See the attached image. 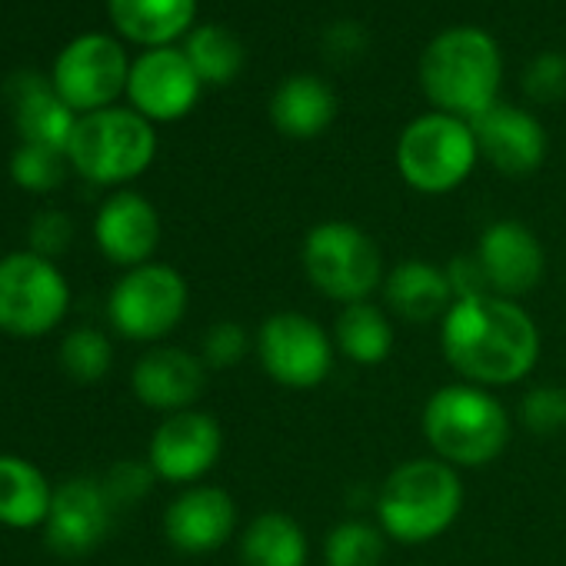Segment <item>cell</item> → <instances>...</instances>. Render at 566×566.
Here are the masks:
<instances>
[{"mask_svg": "<svg viewBox=\"0 0 566 566\" xmlns=\"http://www.w3.org/2000/svg\"><path fill=\"white\" fill-rule=\"evenodd\" d=\"M447 364L476 387H510L533 374L539 360V327L520 301L496 294L453 301L440 321Z\"/></svg>", "mask_w": 566, "mask_h": 566, "instance_id": "6da1fadb", "label": "cell"}, {"mask_svg": "<svg viewBox=\"0 0 566 566\" xmlns=\"http://www.w3.org/2000/svg\"><path fill=\"white\" fill-rule=\"evenodd\" d=\"M503 57L496 41L480 28H450L437 34L420 57L423 97L450 117L473 120L496 104Z\"/></svg>", "mask_w": 566, "mask_h": 566, "instance_id": "7a4b0ae2", "label": "cell"}, {"mask_svg": "<svg viewBox=\"0 0 566 566\" xmlns=\"http://www.w3.org/2000/svg\"><path fill=\"white\" fill-rule=\"evenodd\" d=\"M463 510L460 470L437 460L417 457L387 473L377 490V526L387 539L420 546L443 536Z\"/></svg>", "mask_w": 566, "mask_h": 566, "instance_id": "3957f363", "label": "cell"}, {"mask_svg": "<svg viewBox=\"0 0 566 566\" xmlns=\"http://www.w3.org/2000/svg\"><path fill=\"white\" fill-rule=\"evenodd\" d=\"M423 437L437 460L473 470L503 457L510 443V413L493 390L476 384H447L427 403L420 417Z\"/></svg>", "mask_w": 566, "mask_h": 566, "instance_id": "277c9868", "label": "cell"}, {"mask_svg": "<svg viewBox=\"0 0 566 566\" xmlns=\"http://www.w3.org/2000/svg\"><path fill=\"white\" fill-rule=\"evenodd\" d=\"M301 263L314 291L340 307L370 301L387 276L377 240L347 220H324L311 227L301 247Z\"/></svg>", "mask_w": 566, "mask_h": 566, "instance_id": "5b68a950", "label": "cell"}, {"mask_svg": "<svg viewBox=\"0 0 566 566\" xmlns=\"http://www.w3.org/2000/svg\"><path fill=\"white\" fill-rule=\"evenodd\" d=\"M480 147L470 120L430 111L403 127L397 140V170L417 193H450L476 167Z\"/></svg>", "mask_w": 566, "mask_h": 566, "instance_id": "8992f818", "label": "cell"}, {"mask_svg": "<svg viewBox=\"0 0 566 566\" xmlns=\"http://www.w3.org/2000/svg\"><path fill=\"white\" fill-rule=\"evenodd\" d=\"M157 154V134L137 111H94L74 127L67 157L91 184H124L150 167Z\"/></svg>", "mask_w": 566, "mask_h": 566, "instance_id": "52a82bcc", "label": "cell"}, {"mask_svg": "<svg viewBox=\"0 0 566 566\" xmlns=\"http://www.w3.org/2000/svg\"><path fill=\"white\" fill-rule=\"evenodd\" d=\"M253 354L273 384L287 390H314L331 377L337 347L314 317L280 311L256 327Z\"/></svg>", "mask_w": 566, "mask_h": 566, "instance_id": "ba28073f", "label": "cell"}, {"mask_svg": "<svg viewBox=\"0 0 566 566\" xmlns=\"http://www.w3.org/2000/svg\"><path fill=\"white\" fill-rule=\"evenodd\" d=\"M71 307V287L61 270L28 250L0 260V331L11 337H41L54 331Z\"/></svg>", "mask_w": 566, "mask_h": 566, "instance_id": "9c48e42d", "label": "cell"}, {"mask_svg": "<svg viewBox=\"0 0 566 566\" xmlns=\"http://www.w3.org/2000/svg\"><path fill=\"white\" fill-rule=\"evenodd\" d=\"M190 304L187 280L170 263H144L127 270L111 291L107 314L127 340H160L184 321Z\"/></svg>", "mask_w": 566, "mask_h": 566, "instance_id": "30bf717a", "label": "cell"}, {"mask_svg": "<svg viewBox=\"0 0 566 566\" xmlns=\"http://www.w3.org/2000/svg\"><path fill=\"white\" fill-rule=\"evenodd\" d=\"M130 81V64L114 38H77L54 67V91L71 111H107Z\"/></svg>", "mask_w": 566, "mask_h": 566, "instance_id": "8fae6325", "label": "cell"}, {"mask_svg": "<svg viewBox=\"0 0 566 566\" xmlns=\"http://www.w3.org/2000/svg\"><path fill=\"white\" fill-rule=\"evenodd\" d=\"M223 450L220 423L203 410H180L170 413L150 437L147 463L154 467L157 480L167 483H197L207 476Z\"/></svg>", "mask_w": 566, "mask_h": 566, "instance_id": "7c38bea8", "label": "cell"}, {"mask_svg": "<svg viewBox=\"0 0 566 566\" xmlns=\"http://www.w3.org/2000/svg\"><path fill=\"white\" fill-rule=\"evenodd\" d=\"M473 256L483 266L490 294L506 301H520L530 291H536V283L546 273L543 243L520 220H493L480 233Z\"/></svg>", "mask_w": 566, "mask_h": 566, "instance_id": "4fadbf2b", "label": "cell"}, {"mask_svg": "<svg viewBox=\"0 0 566 566\" xmlns=\"http://www.w3.org/2000/svg\"><path fill=\"white\" fill-rule=\"evenodd\" d=\"M200 77L184 51L177 48H150L134 67L127 81L130 104L147 120H180L193 111L200 97Z\"/></svg>", "mask_w": 566, "mask_h": 566, "instance_id": "5bb4252c", "label": "cell"}, {"mask_svg": "<svg viewBox=\"0 0 566 566\" xmlns=\"http://www.w3.org/2000/svg\"><path fill=\"white\" fill-rule=\"evenodd\" d=\"M114 503L104 483L74 476L54 490L51 516H48V546L61 556H84L101 546L114 523Z\"/></svg>", "mask_w": 566, "mask_h": 566, "instance_id": "9a60e30c", "label": "cell"}, {"mask_svg": "<svg viewBox=\"0 0 566 566\" xmlns=\"http://www.w3.org/2000/svg\"><path fill=\"white\" fill-rule=\"evenodd\" d=\"M470 127H473L480 157H486L490 167H496L506 177H526L546 157V130L523 107L496 101L490 111L473 117Z\"/></svg>", "mask_w": 566, "mask_h": 566, "instance_id": "2e32d148", "label": "cell"}, {"mask_svg": "<svg viewBox=\"0 0 566 566\" xmlns=\"http://www.w3.org/2000/svg\"><path fill=\"white\" fill-rule=\"evenodd\" d=\"M164 533L180 553H213L237 533V503L220 486H187L167 506Z\"/></svg>", "mask_w": 566, "mask_h": 566, "instance_id": "e0dca14e", "label": "cell"}, {"mask_svg": "<svg viewBox=\"0 0 566 566\" xmlns=\"http://www.w3.org/2000/svg\"><path fill=\"white\" fill-rule=\"evenodd\" d=\"M130 384L144 407L170 417L200 400L207 387V364L180 347H154L137 360Z\"/></svg>", "mask_w": 566, "mask_h": 566, "instance_id": "ac0fdd59", "label": "cell"}, {"mask_svg": "<svg viewBox=\"0 0 566 566\" xmlns=\"http://www.w3.org/2000/svg\"><path fill=\"white\" fill-rule=\"evenodd\" d=\"M94 233L107 260L134 270V266L150 263L160 243V217L147 197L134 190H120L101 207Z\"/></svg>", "mask_w": 566, "mask_h": 566, "instance_id": "d6986e66", "label": "cell"}, {"mask_svg": "<svg viewBox=\"0 0 566 566\" xmlns=\"http://www.w3.org/2000/svg\"><path fill=\"white\" fill-rule=\"evenodd\" d=\"M384 297L387 307L407 321V324H430L443 321L453 307V287L447 280V270L430 260H400L384 276Z\"/></svg>", "mask_w": 566, "mask_h": 566, "instance_id": "ffe728a7", "label": "cell"}, {"mask_svg": "<svg viewBox=\"0 0 566 566\" xmlns=\"http://www.w3.org/2000/svg\"><path fill=\"white\" fill-rule=\"evenodd\" d=\"M337 117L334 87L317 74H294L283 81L270 97V120L291 140L321 137Z\"/></svg>", "mask_w": 566, "mask_h": 566, "instance_id": "44dd1931", "label": "cell"}, {"mask_svg": "<svg viewBox=\"0 0 566 566\" xmlns=\"http://www.w3.org/2000/svg\"><path fill=\"white\" fill-rule=\"evenodd\" d=\"M11 101L24 144H41L67 154L77 120L74 111L57 97V91L48 87V81H41L38 74H18L11 81Z\"/></svg>", "mask_w": 566, "mask_h": 566, "instance_id": "7402d4cb", "label": "cell"}, {"mask_svg": "<svg viewBox=\"0 0 566 566\" xmlns=\"http://www.w3.org/2000/svg\"><path fill=\"white\" fill-rule=\"evenodd\" d=\"M237 553L240 566H307L311 543L291 513L263 510L243 526Z\"/></svg>", "mask_w": 566, "mask_h": 566, "instance_id": "603a6c76", "label": "cell"}, {"mask_svg": "<svg viewBox=\"0 0 566 566\" xmlns=\"http://www.w3.org/2000/svg\"><path fill=\"white\" fill-rule=\"evenodd\" d=\"M54 490L48 476L24 457H0V523L31 530L48 523Z\"/></svg>", "mask_w": 566, "mask_h": 566, "instance_id": "cb8c5ba5", "label": "cell"}, {"mask_svg": "<svg viewBox=\"0 0 566 566\" xmlns=\"http://www.w3.org/2000/svg\"><path fill=\"white\" fill-rule=\"evenodd\" d=\"M197 0H111V18L117 31L137 44L167 48L190 31Z\"/></svg>", "mask_w": 566, "mask_h": 566, "instance_id": "d4e9b609", "label": "cell"}, {"mask_svg": "<svg viewBox=\"0 0 566 566\" xmlns=\"http://www.w3.org/2000/svg\"><path fill=\"white\" fill-rule=\"evenodd\" d=\"M334 347L357 367H377L394 354L397 331L377 304H347L334 324Z\"/></svg>", "mask_w": 566, "mask_h": 566, "instance_id": "484cf974", "label": "cell"}, {"mask_svg": "<svg viewBox=\"0 0 566 566\" xmlns=\"http://www.w3.org/2000/svg\"><path fill=\"white\" fill-rule=\"evenodd\" d=\"M187 61L193 64L197 77L203 84H230L237 81V74L243 71V41L237 34H230L227 28L207 24L190 31L187 48H184Z\"/></svg>", "mask_w": 566, "mask_h": 566, "instance_id": "4316f807", "label": "cell"}, {"mask_svg": "<svg viewBox=\"0 0 566 566\" xmlns=\"http://www.w3.org/2000/svg\"><path fill=\"white\" fill-rule=\"evenodd\" d=\"M387 533L367 520H340L324 539L327 566H384Z\"/></svg>", "mask_w": 566, "mask_h": 566, "instance_id": "83f0119b", "label": "cell"}, {"mask_svg": "<svg viewBox=\"0 0 566 566\" xmlns=\"http://www.w3.org/2000/svg\"><path fill=\"white\" fill-rule=\"evenodd\" d=\"M111 364H114V350H111V340L101 331L81 327V331L67 334L64 344H61V367L77 384L104 380Z\"/></svg>", "mask_w": 566, "mask_h": 566, "instance_id": "f1b7e54d", "label": "cell"}, {"mask_svg": "<svg viewBox=\"0 0 566 566\" xmlns=\"http://www.w3.org/2000/svg\"><path fill=\"white\" fill-rule=\"evenodd\" d=\"M520 423L536 437H556L566 430V387L539 384L520 400Z\"/></svg>", "mask_w": 566, "mask_h": 566, "instance_id": "f546056e", "label": "cell"}, {"mask_svg": "<svg viewBox=\"0 0 566 566\" xmlns=\"http://www.w3.org/2000/svg\"><path fill=\"white\" fill-rule=\"evenodd\" d=\"M64 157L61 150H51V147H41V144H24L14 160H11V174L21 187L34 190V193H44V190H54L61 187L64 180Z\"/></svg>", "mask_w": 566, "mask_h": 566, "instance_id": "4dcf8cb0", "label": "cell"}, {"mask_svg": "<svg viewBox=\"0 0 566 566\" xmlns=\"http://www.w3.org/2000/svg\"><path fill=\"white\" fill-rule=\"evenodd\" d=\"M250 354V334L237 321H217L200 340V360L213 370L237 367Z\"/></svg>", "mask_w": 566, "mask_h": 566, "instance_id": "1f68e13d", "label": "cell"}, {"mask_svg": "<svg viewBox=\"0 0 566 566\" xmlns=\"http://www.w3.org/2000/svg\"><path fill=\"white\" fill-rule=\"evenodd\" d=\"M523 91L536 104H556L566 97V57L539 54L523 71Z\"/></svg>", "mask_w": 566, "mask_h": 566, "instance_id": "d6a6232c", "label": "cell"}, {"mask_svg": "<svg viewBox=\"0 0 566 566\" xmlns=\"http://www.w3.org/2000/svg\"><path fill=\"white\" fill-rule=\"evenodd\" d=\"M154 480H157V473H154L150 463L124 460L101 483H104V490H107V496H111L114 506H130V503H137V500H144L150 493Z\"/></svg>", "mask_w": 566, "mask_h": 566, "instance_id": "836d02e7", "label": "cell"}, {"mask_svg": "<svg viewBox=\"0 0 566 566\" xmlns=\"http://www.w3.org/2000/svg\"><path fill=\"white\" fill-rule=\"evenodd\" d=\"M71 237H74V223L61 210H44L31 223V247H34V253H41L48 260L57 256V253H64L67 243H71Z\"/></svg>", "mask_w": 566, "mask_h": 566, "instance_id": "e575fe53", "label": "cell"}, {"mask_svg": "<svg viewBox=\"0 0 566 566\" xmlns=\"http://www.w3.org/2000/svg\"><path fill=\"white\" fill-rule=\"evenodd\" d=\"M447 280L453 287V301H467V297H483L490 294L486 287V276H483V266L473 253H463V256H453L447 266Z\"/></svg>", "mask_w": 566, "mask_h": 566, "instance_id": "d590c367", "label": "cell"}, {"mask_svg": "<svg viewBox=\"0 0 566 566\" xmlns=\"http://www.w3.org/2000/svg\"><path fill=\"white\" fill-rule=\"evenodd\" d=\"M324 54L334 61H357L367 51V34L357 21H337L324 31Z\"/></svg>", "mask_w": 566, "mask_h": 566, "instance_id": "8d00e7d4", "label": "cell"}]
</instances>
